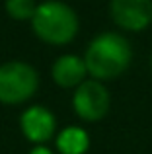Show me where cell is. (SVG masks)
<instances>
[{"label":"cell","mask_w":152,"mask_h":154,"mask_svg":"<svg viewBox=\"0 0 152 154\" xmlns=\"http://www.w3.org/2000/svg\"><path fill=\"white\" fill-rule=\"evenodd\" d=\"M29 23L39 41L55 47L68 45L80 29V18L76 10L62 0L39 2Z\"/></svg>","instance_id":"7a4b0ae2"},{"label":"cell","mask_w":152,"mask_h":154,"mask_svg":"<svg viewBox=\"0 0 152 154\" xmlns=\"http://www.w3.org/2000/svg\"><path fill=\"white\" fill-rule=\"evenodd\" d=\"M51 78L59 88L74 90L84 80H88L86 63H84L82 57L72 55V53H65V55L55 59L53 66H51Z\"/></svg>","instance_id":"52a82bcc"},{"label":"cell","mask_w":152,"mask_h":154,"mask_svg":"<svg viewBox=\"0 0 152 154\" xmlns=\"http://www.w3.org/2000/svg\"><path fill=\"white\" fill-rule=\"evenodd\" d=\"M20 131L33 146L47 144L57 133V117L45 105H29L20 115Z\"/></svg>","instance_id":"5b68a950"},{"label":"cell","mask_w":152,"mask_h":154,"mask_svg":"<svg viewBox=\"0 0 152 154\" xmlns=\"http://www.w3.org/2000/svg\"><path fill=\"white\" fill-rule=\"evenodd\" d=\"M111 107V94L107 86L99 80L88 78L74 88L72 94V109L76 117H80L86 123L102 121L109 113Z\"/></svg>","instance_id":"277c9868"},{"label":"cell","mask_w":152,"mask_h":154,"mask_svg":"<svg viewBox=\"0 0 152 154\" xmlns=\"http://www.w3.org/2000/svg\"><path fill=\"white\" fill-rule=\"evenodd\" d=\"M39 74L26 60H6L0 64V103L20 105L37 94Z\"/></svg>","instance_id":"3957f363"},{"label":"cell","mask_w":152,"mask_h":154,"mask_svg":"<svg viewBox=\"0 0 152 154\" xmlns=\"http://www.w3.org/2000/svg\"><path fill=\"white\" fill-rule=\"evenodd\" d=\"M55 146L61 154H86L90 148V135L82 127L66 125L57 133Z\"/></svg>","instance_id":"ba28073f"},{"label":"cell","mask_w":152,"mask_h":154,"mask_svg":"<svg viewBox=\"0 0 152 154\" xmlns=\"http://www.w3.org/2000/svg\"><path fill=\"white\" fill-rule=\"evenodd\" d=\"M27 154H53V150L47 144H37V146H31V150Z\"/></svg>","instance_id":"30bf717a"},{"label":"cell","mask_w":152,"mask_h":154,"mask_svg":"<svg viewBox=\"0 0 152 154\" xmlns=\"http://www.w3.org/2000/svg\"><path fill=\"white\" fill-rule=\"evenodd\" d=\"M82 59L88 76L94 80H115L133 63V47L125 35L117 31H102L88 43Z\"/></svg>","instance_id":"6da1fadb"},{"label":"cell","mask_w":152,"mask_h":154,"mask_svg":"<svg viewBox=\"0 0 152 154\" xmlns=\"http://www.w3.org/2000/svg\"><path fill=\"white\" fill-rule=\"evenodd\" d=\"M109 16L123 31H144L152 23V0H111Z\"/></svg>","instance_id":"8992f818"},{"label":"cell","mask_w":152,"mask_h":154,"mask_svg":"<svg viewBox=\"0 0 152 154\" xmlns=\"http://www.w3.org/2000/svg\"><path fill=\"white\" fill-rule=\"evenodd\" d=\"M150 68H152V57H150Z\"/></svg>","instance_id":"8fae6325"},{"label":"cell","mask_w":152,"mask_h":154,"mask_svg":"<svg viewBox=\"0 0 152 154\" xmlns=\"http://www.w3.org/2000/svg\"><path fill=\"white\" fill-rule=\"evenodd\" d=\"M4 10L8 18H12L14 22H31L37 10V2L35 0H4Z\"/></svg>","instance_id":"9c48e42d"}]
</instances>
